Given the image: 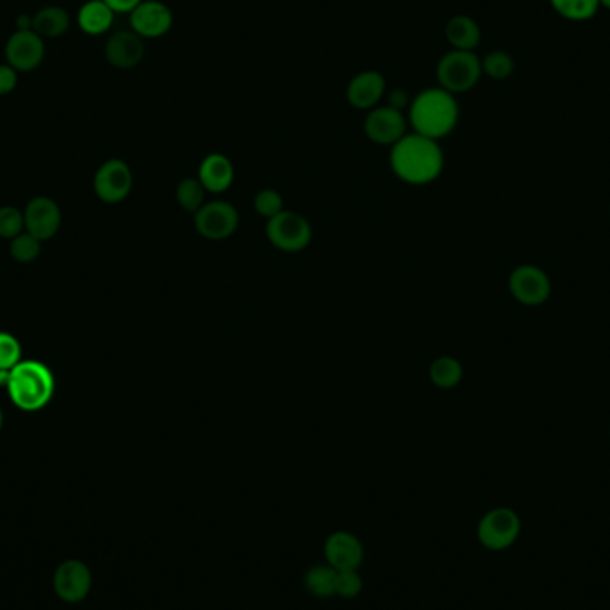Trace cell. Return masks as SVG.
<instances>
[{
  "instance_id": "1",
  "label": "cell",
  "mask_w": 610,
  "mask_h": 610,
  "mask_svg": "<svg viewBox=\"0 0 610 610\" xmlns=\"http://www.w3.org/2000/svg\"><path fill=\"white\" fill-rule=\"evenodd\" d=\"M391 170L400 181L423 186L436 181L445 168V154L439 141L421 134H405L396 141L389 154Z\"/></svg>"
},
{
  "instance_id": "2",
  "label": "cell",
  "mask_w": 610,
  "mask_h": 610,
  "mask_svg": "<svg viewBox=\"0 0 610 610\" xmlns=\"http://www.w3.org/2000/svg\"><path fill=\"white\" fill-rule=\"evenodd\" d=\"M461 108L454 93L441 86L420 91L409 106V124L416 134L439 141L455 131Z\"/></svg>"
},
{
  "instance_id": "3",
  "label": "cell",
  "mask_w": 610,
  "mask_h": 610,
  "mask_svg": "<svg viewBox=\"0 0 610 610\" xmlns=\"http://www.w3.org/2000/svg\"><path fill=\"white\" fill-rule=\"evenodd\" d=\"M6 388L20 411L36 413L49 405L56 391V380L52 371L40 361H20L9 371Z\"/></svg>"
},
{
  "instance_id": "4",
  "label": "cell",
  "mask_w": 610,
  "mask_h": 610,
  "mask_svg": "<svg viewBox=\"0 0 610 610\" xmlns=\"http://www.w3.org/2000/svg\"><path fill=\"white\" fill-rule=\"evenodd\" d=\"M482 75V59L468 50L452 49L437 63V83L454 95L473 90Z\"/></svg>"
},
{
  "instance_id": "5",
  "label": "cell",
  "mask_w": 610,
  "mask_h": 610,
  "mask_svg": "<svg viewBox=\"0 0 610 610\" xmlns=\"http://www.w3.org/2000/svg\"><path fill=\"white\" fill-rule=\"evenodd\" d=\"M266 236L273 247L279 248L282 252L295 254L309 247L313 238V229L304 216L293 211H282L268 220Z\"/></svg>"
},
{
  "instance_id": "6",
  "label": "cell",
  "mask_w": 610,
  "mask_h": 610,
  "mask_svg": "<svg viewBox=\"0 0 610 610\" xmlns=\"http://www.w3.org/2000/svg\"><path fill=\"white\" fill-rule=\"evenodd\" d=\"M47 47L45 40L40 34L34 33L33 29L15 31L8 38L4 47V58L9 66H13L18 74H31L38 70L45 61Z\"/></svg>"
},
{
  "instance_id": "7",
  "label": "cell",
  "mask_w": 610,
  "mask_h": 610,
  "mask_svg": "<svg viewBox=\"0 0 610 610\" xmlns=\"http://www.w3.org/2000/svg\"><path fill=\"white\" fill-rule=\"evenodd\" d=\"M520 530L521 521L518 514L511 509L500 507L487 512L480 520L477 536L486 548L500 552L514 545V541L520 536Z\"/></svg>"
},
{
  "instance_id": "8",
  "label": "cell",
  "mask_w": 610,
  "mask_h": 610,
  "mask_svg": "<svg viewBox=\"0 0 610 610\" xmlns=\"http://www.w3.org/2000/svg\"><path fill=\"white\" fill-rule=\"evenodd\" d=\"M238 225L240 215L236 207L223 200L207 202L195 213V229L206 240H227L238 231Z\"/></svg>"
},
{
  "instance_id": "9",
  "label": "cell",
  "mask_w": 610,
  "mask_h": 610,
  "mask_svg": "<svg viewBox=\"0 0 610 610\" xmlns=\"http://www.w3.org/2000/svg\"><path fill=\"white\" fill-rule=\"evenodd\" d=\"M509 291L520 304L537 307L545 304L552 295V281L536 264H521L512 270Z\"/></svg>"
},
{
  "instance_id": "10",
  "label": "cell",
  "mask_w": 610,
  "mask_h": 610,
  "mask_svg": "<svg viewBox=\"0 0 610 610\" xmlns=\"http://www.w3.org/2000/svg\"><path fill=\"white\" fill-rule=\"evenodd\" d=\"M129 24L143 40H156L174 27V13L161 0H143L129 13Z\"/></svg>"
},
{
  "instance_id": "11",
  "label": "cell",
  "mask_w": 610,
  "mask_h": 610,
  "mask_svg": "<svg viewBox=\"0 0 610 610\" xmlns=\"http://www.w3.org/2000/svg\"><path fill=\"white\" fill-rule=\"evenodd\" d=\"M52 584L61 602L81 603L90 594L93 575L88 564H84L79 559H68L63 564H59Z\"/></svg>"
},
{
  "instance_id": "12",
  "label": "cell",
  "mask_w": 610,
  "mask_h": 610,
  "mask_svg": "<svg viewBox=\"0 0 610 610\" xmlns=\"http://www.w3.org/2000/svg\"><path fill=\"white\" fill-rule=\"evenodd\" d=\"M364 132L373 143L393 147L396 141L402 140L407 134V118L404 111L389 106H377L368 111L364 120Z\"/></svg>"
},
{
  "instance_id": "13",
  "label": "cell",
  "mask_w": 610,
  "mask_h": 610,
  "mask_svg": "<svg viewBox=\"0 0 610 610\" xmlns=\"http://www.w3.org/2000/svg\"><path fill=\"white\" fill-rule=\"evenodd\" d=\"M93 190L100 200L108 204L122 202L132 190L131 168L122 159H109L97 170Z\"/></svg>"
},
{
  "instance_id": "14",
  "label": "cell",
  "mask_w": 610,
  "mask_h": 610,
  "mask_svg": "<svg viewBox=\"0 0 610 610\" xmlns=\"http://www.w3.org/2000/svg\"><path fill=\"white\" fill-rule=\"evenodd\" d=\"M323 553H325L327 564H330L334 569H338V571L359 569L363 566V541L352 532H347V530L332 532L325 541Z\"/></svg>"
},
{
  "instance_id": "15",
  "label": "cell",
  "mask_w": 610,
  "mask_h": 610,
  "mask_svg": "<svg viewBox=\"0 0 610 610\" xmlns=\"http://www.w3.org/2000/svg\"><path fill=\"white\" fill-rule=\"evenodd\" d=\"M25 231L40 241H47L58 234L61 227V211L52 198L38 197L31 200L24 211Z\"/></svg>"
},
{
  "instance_id": "16",
  "label": "cell",
  "mask_w": 610,
  "mask_h": 610,
  "mask_svg": "<svg viewBox=\"0 0 610 610\" xmlns=\"http://www.w3.org/2000/svg\"><path fill=\"white\" fill-rule=\"evenodd\" d=\"M386 91H388V83L384 75L377 70H364L354 75L352 81L348 83V104L361 111H371L386 97Z\"/></svg>"
},
{
  "instance_id": "17",
  "label": "cell",
  "mask_w": 610,
  "mask_h": 610,
  "mask_svg": "<svg viewBox=\"0 0 610 610\" xmlns=\"http://www.w3.org/2000/svg\"><path fill=\"white\" fill-rule=\"evenodd\" d=\"M104 56L116 70H132L145 58V42L134 31H118L109 36Z\"/></svg>"
},
{
  "instance_id": "18",
  "label": "cell",
  "mask_w": 610,
  "mask_h": 610,
  "mask_svg": "<svg viewBox=\"0 0 610 610\" xmlns=\"http://www.w3.org/2000/svg\"><path fill=\"white\" fill-rule=\"evenodd\" d=\"M198 181L202 182L206 191L211 193H223L229 190L234 182V166L231 159L223 154H209L200 163Z\"/></svg>"
},
{
  "instance_id": "19",
  "label": "cell",
  "mask_w": 610,
  "mask_h": 610,
  "mask_svg": "<svg viewBox=\"0 0 610 610\" xmlns=\"http://www.w3.org/2000/svg\"><path fill=\"white\" fill-rule=\"evenodd\" d=\"M116 13L104 0H88L77 11V27L88 36H102L109 33L115 24Z\"/></svg>"
},
{
  "instance_id": "20",
  "label": "cell",
  "mask_w": 610,
  "mask_h": 610,
  "mask_svg": "<svg viewBox=\"0 0 610 610\" xmlns=\"http://www.w3.org/2000/svg\"><path fill=\"white\" fill-rule=\"evenodd\" d=\"M445 36L454 50H468L475 52L482 40V31L475 18L468 15H455L448 20L445 27Z\"/></svg>"
},
{
  "instance_id": "21",
  "label": "cell",
  "mask_w": 610,
  "mask_h": 610,
  "mask_svg": "<svg viewBox=\"0 0 610 610\" xmlns=\"http://www.w3.org/2000/svg\"><path fill=\"white\" fill-rule=\"evenodd\" d=\"M72 27L70 13L61 6H45L33 15V31L43 40H54L68 33Z\"/></svg>"
},
{
  "instance_id": "22",
  "label": "cell",
  "mask_w": 610,
  "mask_h": 610,
  "mask_svg": "<svg viewBox=\"0 0 610 610\" xmlns=\"http://www.w3.org/2000/svg\"><path fill=\"white\" fill-rule=\"evenodd\" d=\"M336 580H338V569L332 568L330 564H316L307 569L304 577V586L309 593L316 598H332L336 596Z\"/></svg>"
},
{
  "instance_id": "23",
  "label": "cell",
  "mask_w": 610,
  "mask_h": 610,
  "mask_svg": "<svg viewBox=\"0 0 610 610\" xmlns=\"http://www.w3.org/2000/svg\"><path fill=\"white\" fill-rule=\"evenodd\" d=\"M462 370L461 363L454 357H437L436 361H432L429 368V377L432 384L441 389H452L461 384Z\"/></svg>"
},
{
  "instance_id": "24",
  "label": "cell",
  "mask_w": 610,
  "mask_h": 610,
  "mask_svg": "<svg viewBox=\"0 0 610 610\" xmlns=\"http://www.w3.org/2000/svg\"><path fill=\"white\" fill-rule=\"evenodd\" d=\"M550 6L559 17L569 22H587L596 17L600 0H550Z\"/></svg>"
},
{
  "instance_id": "25",
  "label": "cell",
  "mask_w": 610,
  "mask_h": 610,
  "mask_svg": "<svg viewBox=\"0 0 610 610\" xmlns=\"http://www.w3.org/2000/svg\"><path fill=\"white\" fill-rule=\"evenodd\" d=\"M175 195H177V202H179V206L184 209V211H188V213H197L200 207L204 206V200H206V188L202 186V182L197 179H184V181L179 182V186H177V191H175Z\"/></svg>"
},
{
  "instance_id": "26",
  "label": "cell",
  "mask_w": 610,
  "mask_h": 610,
  "mask_svg": "<svg viewBox=\"0 0 610 610\" xmlns=\"http://www.w3.org/2000/svg\"><path fill=\"white\" fill-rule=\"evenodd\" d=\"M514 66V59L505 50H493L482 59V72L495 81L511 77L514 74Z\"/></svg>"
},
{
  "instance_id": "27",
  "label": "cell",
  "mask_w": 610,
  "mask_h": 610,
  "mask_svg": "<svg viewBox=\"0 0 610 610\" xmlns=\"http://www.w3.org/2000/svg\"><path fill=\"white\" fill-rule=\"evenodd\" d=\"M42 241L34 238L29 232H22L15 240H11V256L18 263H33L42 254Z\"/></svg>"
},
{
  "instance_id": "28",
  "label": "cell",
  "mask_w": 610,
  "mask_h": 610,
  "mask_svg": "<svg viewBox=\"0 0 610 610\" xmlns=\"http://www.w3.org/2000/svg\"><path fill=\"white\" fill-rule=\"evenodd\" d=\"M24 229V213H20L15 207H0V238L15 240Z\"/></svg>"
},
{
  "instance_id": "29",
  "label": "cell",
  "mask_w": 610,
  "mask_h": 610,
  "mask_svg": "<svg viewBox=\"0 0 610 610\" xmlns=\"http://www.w3.org/2000/svg\"><path fill=\"white\" fill-rule=\"evenodd\" d=\"M364 580L359 573V569H345L338 571V580H336V594L341 598H357L363 593Z\"/></svg>"
},
{
  "instance_id": "30",
  "label": "cell",
  "mask_w": 610,
  "mask_h": 610,
  "mask_svg": "<svg viewBox=\"0 0 610 610\" xmlns=\"http://www.w3.org/2000/svg\"><path fill=\"white\" fill-rule=\"evenodd\" d=\"M22 361V347L8 332H0V370H13Z\"/></svg>"
},
{
  "instance_id": "31",
  "label": "cell",
  "mask_w": 610,
  "mask_h": 610,
  "mask_svg": "<svg viewBox=\"0 0 610 610\" xmlns=\"http://www.w3.org/2000/svg\"><path fill=\"white\" fill-rule=\"evenodd\" d=\"M254 207L259 215L270 220L284 211V200L279 191L268 188V190H261L257 193L254 198Z\"/></svg>"
},
{
  "instance_id": "32",
  "label": "cell",
  "mask_w": 610,
  "mask_h": 610,
  "mask_svg": "<svg viewBox=\"0 0 610 610\" xmlns=\"http://www.w3.org/2000/svg\"><path fill=\"white\" fill-rule=\"evenodd\" d=\"M18 72L8 63L0 65V97H6L9 93L17 90Z\"/></svg>"
},
{
  "instance_id": "33",
  "label": "cell",
  "mask_w": 610,
  "mask_h": 610,
  "mask_svg": "<svg viewBox=\"0 0 610 610\" xmlns=\"http://www.w3.org/2000/svg\"><path fill=\"white\" fill-rule=\"evenodd\" d=\"M411 97L404 88H395L388 93V106L389 108L398 109V111H404L405 108L411 106Z\"/></svg>"
},
{
  "instance_id": "34",
  "label": "cell",
  "mask_w": 610,
  "mask_h": 610,
  "mask_svg": "<svg viewBox=\"0 0 610 610\" xmlns=\"http://www.w3.org/2000/svg\"><path fill=\"white\" fill-rule=\"evenodd\" d=\"M104 2L108 4L109 8L115 11L116 15H118V13L129 15L132 9L138 8L143 0H104Z\"/></svg>"
},
{
  "instance_id": "35",
  "label": "cell",
  "mask_w": 610,
  "mask_h": 610,
  "mask_svg": "<svg viewBox=\"0 0 610 610\" xmlns=\"http://www.w3.org/2000/svg\"><path fill=\"white\" fill-rule=\"evenodd\" d=\"M600 8L609 9L610 11V0H600Z\"/></svg>"
},
{
  "instance_id": "36",
  "label": "cell",
  "mask_w": 610,
  "mask_h": 610,
  "mask_svg": "<svg viewBox=\"0 0 610 610\" xmlns=\"http://www.w3.org/2000/svg\"><path fill=\"white\" fill-rule=\"evenodd\" d=\"M0 429H2V413H0Z\"/></svg>"
}]
</instances>
